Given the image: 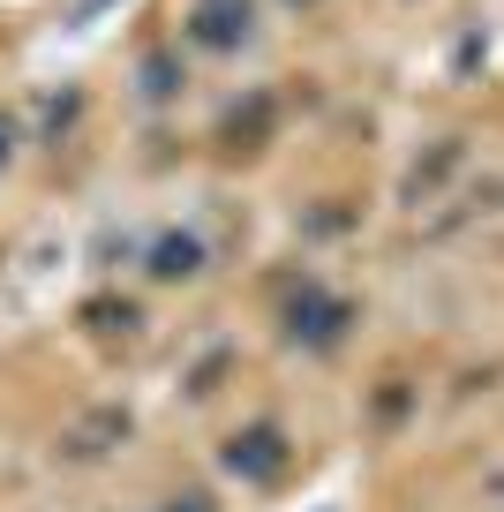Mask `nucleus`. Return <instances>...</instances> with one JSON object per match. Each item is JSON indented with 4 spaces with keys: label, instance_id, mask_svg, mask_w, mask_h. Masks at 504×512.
I'll return each mask as SVG.
<instances>
[{
    "label": "nucleus",
    "instance_id": "1",
    "mask_svg": "<svg viewBox=\"0 0 504 512\" xmlns=\"http://www.w3.org/2000/svg\"><path fill=\"white\" fill-rule=\"evenodd\" d=\"M8 144H16V136H8V121H0V159H8Z\"/></svg>",
    "mask_w": 504,
    "mask_h": 512
}]
</instances>
